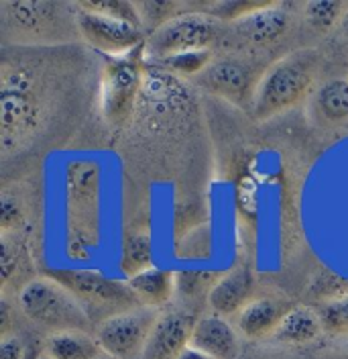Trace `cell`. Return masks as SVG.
<instances>
[{"label":"cell","mask_w":348,"mask_h":359,"mask_svg":"<svg viewBox=\"0 0 348 359\" xmlns=\"http://www.w3.org/2000/svg\"><path fill=\"white\" fill-rule=\"evenodd\" d=\"M197 84L214 96L240 107H251L261 76L255 67L239 57H216L196 78Z\"/></svg>","instance_id":"obj_9"},{"label":"cell","mask_w":348,"mask_h":359,"mask_svg":"<svg viewBox=\"0 0 348 359\" xmlns=\"http://www.w3.org/2000/svg\"><path fill=\"white\" fill-rule=\"evenodd\" d=\"M47 278L62 284L67 292H71L82 304L94 306H114L123 311L139 309V300L129 288V284H123L118 280H112L102 276L100 271L90 269H51L47 271Z\"/></svg>","instance_id":"obj_8"},{"label":"cell","mask_w":348,"mask_h":359,"mask_svg":"<svg viewBox=\"0 0 348 359\" xmlns=\"http://www.w3.org/2000/svg\"><path fill=\"white\" fill-rule=\"evenodd\" d=\"M214 60L216 57H214L212 49H194V51H186V53H177V55H172V57L159 60L157 64L165 67V69H169L175 76L197 78Z\"/></svg>","instance_id":"obj_21"},{"label":"cell","mask_w":348,"mask_h":359,"mask_svg":"<svg viewBox=\"0 0 348 359\" xmlns=\"http://www.w3.org/2000/svg\"><path fill=\"white\" fill-rule=\"evenodd\" d=\"M255 278L249 268H232L222 273L208 292V304L218 316L230 318L239 316V313L253 300Z\"/></svg>","instance_id":"obj_12"},{"label":"cell","mask_w":348,"mask_h":359,"mask_svg":"<svg viewBox=\"0 0 348 359\" xmlns=\"http://www.w3.org/2000/svg\"><path fill=\"white\" fill-rule=\"evenodd\" d=\"M98 359H112V358H109V355H102V358H98Z\"/></svg>","instance_id":"obj_34"},{"label":"cell","mask_w":348,"mask_h":359,"mask_svg":"<svg viewBox=\"0 0 348 359\" xmlns=\"http://www.w3.org/2000/svg\"><path fill=\"white\" fill-rule=\"evenodd\" d=\"M78 29L88 45L106 53L110 57L129 55L145 43L143 29L131 22L110 19L104 15L88 13L78 8Z\"/></svg>","instance_id":"obj_10"},{"label":"cell","mask_w":348,"mask_h":359,"mask_svg":"<svg viewBox=\"0 0 348 359\" xmlns=\"http://www.w3.org/2000/svg\"><path fill=\"white\" fill-rule=\"evenodd\" d=\"M19 268V251L17 245L11 241V233H2V259H0V269H2V292H6L11 280L15 278Z\"/></svg>","instance_id":"obj_30"},{"label":"cell","mask_w":348,"mask_h":359,"mask_svg":"<svg viewBox=\"0 0 348 359\" xmlns=\"http://www.w3.org/2000/svg\"><path fill=\"white\" fill-rule=\"evenodd\" d=\"M322 331H324V327H322L318 311L304 306V304H298L285 314L273 339L279 343H285V345H307V343L316 341Z\"/></svg>","instance_id":"obj_18"},{"label":"cell","mask_w":348,"mask_h":359,"mask_svg":"<svg viewBox=\"0 0 348 359\" xmlns=\"http://www.w3.org/2000/svg\"><path fill=\"white\" fill-rule=\"evenodd\" d=\"M179 359H214V358H210V355H206V353H202V351H197L196 347H188L181 355H179Z\"/></svg>","instance_id":"obj_32"},{"label":"cell","mask_w":348,"mask_h":359,"mask_svg":"<svg viewBox=\"0 0 348 359\" xmlns=\"http://www.w3.org/2000/svg\"><path fill=\"white\" fill-rule=\"evenodd\" d=\"M196 323V318L186 311L159 314L147 339L143 359H179L192 343Z\"/></svg>","instance_id":"obj_11"},{"label":"cell","mask_w":348,"mask_h":359,"mask_svg":"<svg viewBox=\"0 0 348 359\" xmlns=\"http://www.w3.org/2000/svg\"><path fill=\"white\" fill-rule=\"evenodd\" d=\"M129 288L145 309H161L165 306L175 292V273L169 269L149 268L127 280Z\"/></svg>","instance_id":"obj_17"},{"label":"cell","mask_w":348,"mask_h":359,"mask_svg":"<svg viewBox=\"0 0 348 359\" xmlns=\"http://www.w3.org/2000/svg\"><path fill=\"white\" fill-rule=\"evenodd\" d=\"M348 2L338 0H312L302 4V17L305 25L316 33H330L332 29H338L347 13Z\"/></svg>","instance_id":"obj_20"},{"label":"cell","mask_w":348,"mask_h":359,"mask_svg":"<svg viewBox=\"0 0 348 359\" xmlns=\"http://www.w3.org/2000/svg\"><path fill=\"white\" fill-rule=\"evenodd\" d=\"M41 125V104L31 88V78L21 69H4L0 90V141L2 151H15Z\"/></svg>","instance_id":"obj_4"},{"label":"cell","mask_w":348,"mask_h":359,"mask_svg":"<svg viewBox=\"0 0 348 359\" xmlns=\"http://www.w3.org/2000/svg\"><path fill=\"white\" fill-rule=\"evenodd\" d=\"M324 331L330 335H348V296L320 304L318 309Z\"/></svg>","instance_id":"obj_27"},{"label":"cell","mask_w":348,"mask_h":359,"mask_svg":"<svg viewBox=\"0 0 348 359\" xmlns=\"http://www.w3.org/2000/svg\"><path fill=\"white\" fill-rule=\"evenodd\" d=\"M235 33L251 45H269L285 35L289 27V13L283 2H267L249 17L232 22Z\"/></svg>","instance_id":"obj_15"},{"label":"cell","mask_w":348,"mask_h":359,"mask_svg":"<svg viewBox=\"0 0 348 359\" xmlns=\"http://www.w3.org/2000/svg\"><path fill=\"white\" fill-rule=\"evenodd\" d=\"M157 316V311L145 306L106 316L96 331V341L102 353L112 359H134L139 355L143 358Z\"/></svg>","instance_id":"obj_7"},{"label":"cell","mask_w":348,"mask_h":359,"mask_svg":"<svg viewBox=\"0 0 348 359\" xmlns=\"http://www.w3.org/2000/svg\"><path fill=\"white\" fill-rule=\"evenodd\" d=\"M151 268V237L147 233H134L127 239L123 249V271L125 276H137Z\"/></svg>","instance_id":"obj_22"},{"label":"cell","mask_w":348,"mask_h":359,"mask_svg":"<svg viewBox=\"0 0 348 359\" xmlns=\"http://www.w3.org/2000/svg\"><path fill=\"white\" fill-rule=\"evenodd\" d=\"M307 294L320 304H326V302H332V300H340V298L348 296V280H344L342 276L332 273V271H324L312 282Z\"/></svg>","instance_id":"obj_25"},{"label":"cell","mask_w":348,"mask_h":359,"mask_svg":"<svg viewBox=\"0 0 348 359\" xmlns=\"http://www.w3.org/2000/svg\"><path fill=\"white\" fill-rule=\"evenodd\" d=\"M21 313L39 327L62 331H84L88 314L84 304L51 278H33L19 292Z\"/></svg>","instance_id":"obj_3"},{"label":"cell","mask_w":348,"mask_h":359,"mask_svg":"<svg viewBox=\"0 0 348 359\" xmlns=\"http://www.w3.org/2000/svg\"><path fill=\"white\" fill-rule=\"evenodd\" d=\"M192 347L214 359H239L240 341L228 318L206 314L197 318L192 335Z\"/></svg>","instance_id":"obj_14"},{"label":"cell","mask_w":348,"mask_h":359,"mask_svg":"<svg viewBox=\"0 0 348 359\" xmlns=\"http://www.w3.org/2000/svg\"><path fill=\"white\" fill-rule=\"evenodd\" d=\"M134 4H137L139 17L143 21V29L151 27V33L161 25L181 15L179 2H134Z\"/></svg>","instance_id":"obj_26"},{"label":"cell","mask_w":348,"mask_h":359,"mask_svg":"<svg viewBox=\"0 0 348 359\" xmlns=\"http://www.w3.org/2000/svg\"><path fill=\"white\" fill-rule=\"evenodd\" d=\"M78 8L88 11V13H96V15H104L110 19H118V21L131 22L143 29V21L139 17L137 4L131 0H100V2H78Z\"/></svg>","instance_id":"obj_24"},{"label":"cell","mask_w":348,"mask_h":359,"mask_svg":"<svg viewBox=\"0 0 348 359\" xmlns=\"http://www.w3.org/2000/svg\"><path fill=\"white\" fill-rule=\"evenodd\" d=\"M25 210H22V202L17 194L4 190L2 192V202H0V226L2 233H13L17 231V226L22 223Z\"/></svg>","instance_id":"obj_29"},{"label":"cell","mask_w":348,"mask_h":359,"mask_svg":"<svg viewBox=\"0 0 348 359\" xmlns=\"http://www.w3.org/2000/svg\"><path fill=\"white\" fill-rule=\"evenodd\" d=\"M216 37L218 27L212 17L206 13H181L149 33L145 41V55L153 62H159L194 49H212Z\"/></svg>","instance_id":"obj_6"},{"label":"cell","mask_w":348,"mask_h":359,"mask_svg":"<svg viewBox=\"0 0 348 359\" xmlns=\"http://www.w3.org/2000/svg\"><path fill=\"white\" fill-rule=\"evenodd\" d=\"M291 309L293 304L281 298H253L237 316L239 331L251 341L273 339L285 314Z\"/></svg>","instance_id":"obj_13"},{"label":"cell","mask_w":348,"mask_h":359,"mask_svg":"<svg viewBox=\"0 0 348 359\" xmlns=\"http://www.w3.org/2000/svg\"><path fill=\"white\" fill-rule=\"evenodd\" d=\"M47 359H98L102 349L96 339L86 331H62L51 333L45 343Z\"/></svg>","instance_id":"obj_19"},{"label":"cell","mask_w":348,"mask_h":359,"mask_svg":"<svg viewBox=\"0 0 348 359\" xmlns=\"http://www.w3.org/2000/svg\"><path fill=\"white\" fill-rule=\"evenodd\" d=\"M71 4L43 0L2 2V27L15 43L39 45L71 39L78 29V13H69Z\"/></svg>","instance_id":"obj_2"},{"label":"cell","mask_w":348,"mask_h":359,"mask_svg":"<svg viewBox=\"0 0 348 359\" xmlns=\"http://www.w3.org/2000/svg\"><path fill=\"white\" fill-rule=\"evenodd\" d=\"M320 60L316 51L300 49L283 55L261 74L251 112L255 121H269L291 111L316 92Z\"/></svg>","instance_id":"obj_1"},{"label":"cell","mask_w":348,"mask_h":359,"mask_svg":"<svg viewBox=\"0 0 348 359\" xmlns=\"http://www.w3.org/2000/svg\"><path fill=\"white\" fill-rule=\"evenodd\" d=\"M145 43L129 55L110 57L102 67L98 100L100 112L110 125L125 123L134 111V102L139 98L143 74H145Z\"/></svg>","instance_id":"obj_5"},{"label":"cell","mask_w":348,"mask_h":359,"mask_svg":"<svg viewBox=\"0 0 348 359\" xmlns=\"http://www.w3.org/2000/svg\"><path fill=\"white\" fill-rule=\"evenodd\" d=\"M312 114L326 127L348 123V78H330L312 94Z\"/></svg>","instance_id":"obj_16"},{"label":"cell","mask_w":348,"mask_h":359,"mask_svg":"<svg viewBox=\"0 0 348 359\" xmlns=\"http://www.w3.org/2000/svg\"><path fill=\"white\" fill-rule=\"evenodd\" d=\"M100 186L98 178V168L92 163H76L69 168L67 174V188L71 198H82V201H94L96 192Z\"/></svg>","instance_id":"obj_23"},{"label":"cell","mask_w":348,"mask_h":359,"mask_svg":"<svg viewBox=\"0 0 348 359\" xmlns=\"http://www.w3.org/2000/svg\"><path fill=\"white\" fill-rule=\"evenodd\" d=\"M267 2H244V0H232V2H214L210 4V17H216V19H222V21H230L237 22L244 17H249L251 13L263 8Z\"/></svg>","instance_id":"obj_28"},{"label":"cell","mask_w":348,"mask_h":359,"mask_svg":"<svg viewBox=\"0 0 348 359\" xmlns=\"http://www.w3.org/2000/svg\"><path fill=\"white\" fill-rule=\"evenodd\" d=\"M0 359H25V343L17 335L2 337Z\"/></svg>","instance_id":"obj_31"},{"label":"cell","mask_w":348,"mask_h":359,"mask_svg":"<svg viewBox=\"0 0 348 359\" xmlns=\"http://www.w3.org/2000/svg\"><path fill=\"white\" fill-rule=\"evenodd\" d=\"M338 31H340V37L348 41V8L347 13H344V17H342V21H340V25H338Z\"/></svg>","instance_id":"obj_33"}]
</instances>
